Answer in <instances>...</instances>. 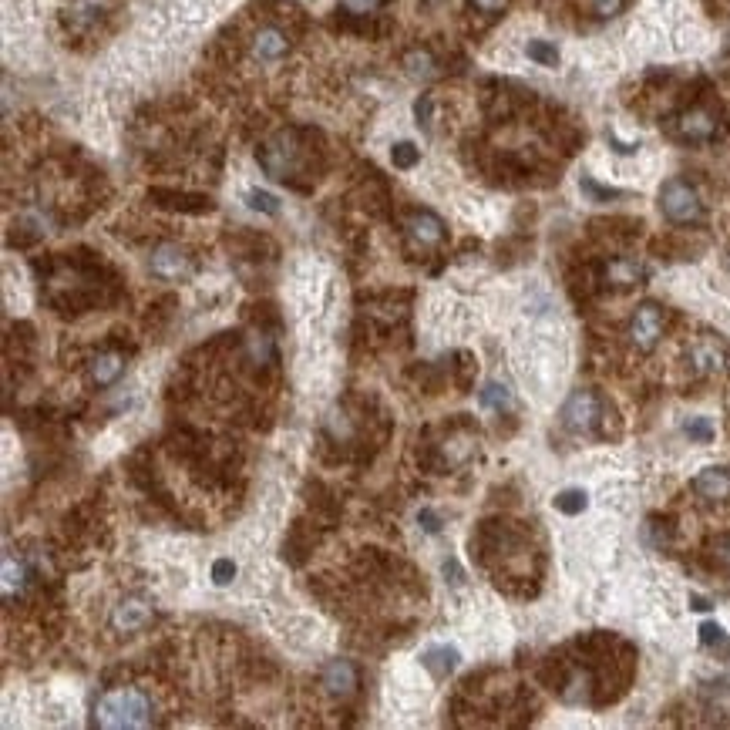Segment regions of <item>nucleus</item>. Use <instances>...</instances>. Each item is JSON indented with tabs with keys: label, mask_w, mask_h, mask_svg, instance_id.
I'll return each instance as SVG.
<instances>
[{
	"label": "nucleus",
	"mask_w": 730,
	"mask_h": 730,
	"mask_svg": "<svg viewBox=\"0 0 730 730\" xmlns=\"http://www.w3.org/2000/svg\"><path fill=\"white\" fill-rule=\"evenodd\" d=\"M414 115H418V125L424 128V132H431V115H434V101H431V95L418 98V105H414Z\"/></svg>",
	"instance_id": "7c9ffc66"
},
{
	"label": "nucleus",
	"mask_w": 730,
	"mask_h": 730,
	"mask_svg": "<svg viewBox=\"0 0 730 730\" xmlns=\"http://www.w3.org/2000/svg\"><path fill=\"white\" fill-rule=\"evenodd\" d=\"M418 522H421V529H424V532H431V535L441 529V519L431 512V508H421V512H418Z\"/></svg>",
	"instance_id": "f704fd0d"
},
{
	"label": "nucleus",
	"mask_w": 730,
	"mask_h": 730,
	"mask_svg": "<svg viewBox=\"0 0 730 730\" xmlns=\"http://www.w3.org/2000/svg\"><path fill=\"white\" fill-rule=\"evenodd\" d=\"M149 270H152V276H159V280L179 283V280H189V276L196 273V263H192V256L182 246L165 243L149 256Z\"/></svg>",
	"instance_id": "39448f33"
},
{
	"label": "nucleus",
	"mask_w": 730,
	"mask_h": 730,
	"mask_svg": "<svg viewBox=\"0 0 730 730\" xmlns=\"http://www.w3.org/2000/svg\"><path fill=\"white\" fill-rule=\"evenodd\" d=\"M471 7H475L478 14H485V17H495V14H502L505 7H508V0H468Z\"/></svg>",
	"instance_id": "2f4dec72"
},
{
	"label": "nucleus",
	"mask_w": 730,
	"mask_h": 730,
	"mask_svg": "<svg viewBox=\"0 0 730 730\" xmlns=\"http://www.w3.org/2000/svg\"><path fill=\"white\" fill-rule=\"evenodd\" d=\"M404 68H408V75L411 78H421V81H428L434 75V58L428 51H411L408 58H404Z\"/></svg>",
	"instance_id": "412c9836"
},
{
	"label": "nucleus",
	"mask_w": 730,
	"mask_h": 730,
	"mask_svg": "<svg viewBox=\"0 0 730 730\" xmlns=\"http://www.w3.org/2000/svg\"><path fill=\"white\" fill-rule=\"evenodd\" d=\"M438 4H445V0H424V7H438Z\"/></svg>",
	"instance_id": "e433bc0d"
},
{
	"label": "nucleus",
	"mask_w": 730,
	"mask_h": 730,
	"mask_svg": "<svg viewBox=\"0 0 730 730\" xmlns=\"http://www.w3.org/2000/svg\"><path fill=\"white\" fill-rule=\"evenodd\" d=\"M478 401H482V408H488V411H512L515 408L512 391H508L505 384H498V381H488L482 387V394H478Z\"/></svg>",
	"instance_id": "aec40b11"
},
{
	"label": "nucleus",
	"mask_w": 730,
	"mask_h": 730,
	"mask_svg": "<svg viewBox=\"0 0 730 730\" xmlns=\"http://www.w3.org/2000/svg\"><path fill=\"white\" fill-rule=\"evenodd\" d=\"M122 374H125V357L118 350H105V354L91 357L88 364V377L95 387H112Z\"/></svg>",
	"instance_id": "4468645a"
},
{
	"label": "nucleus",
	"mask_w": 730,
	"mask_h": 730,
	"mask_svg": "<svg viewBox=\"0 0 730 730\" xmlns=\"http://www.w3.org/2000/svg\"><path fill=\"white\" fill-rule=\"evenodd\" d=\"M626 7V0H593V14L596 17H616Z\"/></svg>",
	"instance_id": "72a5a7b5"
},
{
	"label": "nucleus",
	"mask_w": 730,
	"mask_h": 730,
	"mask_svg": "<svg viewBox=\"0 0 730 730\" xmlns=\"http://www.w3.org/2000/svg\"><path fill=\"white\" fill-rule=\"evenodd\" d=\"M690 364L697 374H724L727 371V347L717 337H697L690 347Z\"/></svg>",
	"instance_id": "1a4fd4ad"
},
{
	"label": "nucleus",
	"mask_w": 730,
	"mask_h": 730,
	"mask_svg": "<svg viewBox=\"0 0 730 730\" xmlns=\"http://www.w3.org/2000/svg\"><path fill=\"white\" fill-rule=\"evenodd\" d=\"M307 162L303 142L297 132H276L273 138H266L260 149V165L263 172L276 182H297V172Z\"/></svg>",
	"instance_id": "f03ea898"
},
{
	"label": "nucleus",
	"mask_w": 730,
	"mask_h": 730,
	"mask_svg": "<svg viewBox=\"0 0 730 730\" xmlns=\"http://www.w3.org/2000/svg\"><path fill=\"white\" fill-rule=\"evenodd\" d=\"M381 4H384V0H340V7H344L347 14H354V17H367V14H374Z\"/></svg>",
	"instance_id": "c85d7f7f"
},
{
	"label": "nucleus",
	"mask_w": 730,
	"mask_h": 730,
	"mask_svg": "<svg viewBox=\"0 0 730 730\" xmlns=\"http://www.w3.org/2000/svg\"><path fill=\"white\" fill-rule=\"evenodd\" d=\"M152 199L159 202V206H165V209H182V212H206V209H212V202L206 196H189V192L155 189Z\"/></svg>",
	"instance_id": "dca6fc26"
},
{
	"label": "nucleus",
	"mask_w": 730,
	"mask_h": 730,
	"mask_svg": "<svg viewBox=\"0 0 730 730\" xmlns=\"http://www.w3.org/2000/svg\"><path fill=\"white\" fill-rule=\"evenodd\" d=\"M404 233H408V239L414 246L431 249V246H438L441 239H445V223H441L434 212L418 209V212H411V216L404 219Z\"/></svg>",
	"instance_id": "9b49d317"
},
{
	"label": "nucleus",
	"mask_w": 730,
	"mask_h": 730,
	"mask_svg": "<svg viewBox=\"0 0 730 730\" xmlns=\"http://www.w3.org/2000/svg\"><path fill=\"white\" fill-rule=\"evenodd\" d=\"M710 556H714L720 566L730 569V535H720V539H714V545H710Z\"/></svg>",
	"instance_id": "473e14b6"
},
{
	"label": "nucleus",
	"mask_w": 730,
	"mask_h": 730,
	"mask_svg": "<svg viewBox=\"0 0 730 730\" xmlns=\"http://www.w3.org/2000/svg\"><path fill=\"white\" fill-rule=\"evenodd\" d=\"M246 350H249V360H253V364H270L273 360V340L270 337H263V334H253L249 337V344H246Z\"/></svg>",
	"instance_id": "393cba45"
},
{
	"label": "nucleus",
	"mask_w": 730,
	"mask_h": 730,
	"mask_svg": "<svg viewBox=\"0 0 730 730\" xmlns=\"http://www.w3.org/2000/svg\"><path fill=\"white\" fill-rule=\"evenodd\" d=\"M320 683L334 700H350L360 687V673L350 660H330L327 667L320 670Z\"/></svg>",
	"instance_id": "0eeeda50"
},
{
	"label": "nucleus",
	"mask_w": 730,
	"mask_h": 730,
	"mask_svg": "<svg viewBox=\"0 0 730 730\" xmlns=\"http://www.w3.org/2000/svg\"><path fill=\"white\" fill-rule=\"evenodd\" d=\"M693 609H700V613H704V609H710V603H707V599H700V596H693Z\"/></svg>",
	"instance_id": "c9c22d12"
},
{
	"label": "nucleus",
	"mask_w": 730,
	"mask_h": 730,
	"mask_svg": "<svg viewBox=\"0 0 730 730\" xmlns=\"http://www.w3.org/2000/svg\"><path fill=\"white\" fill-rule=\"evenodd\" d=\"M149 623H152V606L142 596H125L112 613V626L118 633H138Z\"/></svg>",
	"instance_id": "f8f14e48"
},
{
	"label": "nucleus",
	"mask_w": 730,
	"mask_h": 730,
	"mask_svg": "<svg viewBox=\"0 0 730 730\" xmlns=\"http://www.w3.org/2000/svg\"><path fill=\"white\" fill-rule=\"evenodd\" d=\"M693 492L704 502H727L730 498V468H704L693 478Z\"/></svg>",
	"instance_id": "ddd939ff"
},
{
	"label": "nucleus",
	"mask_w": 730,
	"mask_h": 730,
	"mask_svg": "<svg viewBox=\"0 0 730 730\" xmlns=\"http://www.w3.org/2000/svg\"><path fill=\"white\" fill-rule=\"evenodd\" d=\"M586 505H589V498H586V492H579V488H566V492L556 495V508L562 515H579V512H586Z\"/></svg>",
	"instance_id": "4be33fe9"
},
{
	"label": "nucleus",
	"mask_w": 730,
	"mask_h": 730,
	"mask_svg": "<svg viewBox=\"0 0 730 730\" xmlns=\"http://www.w3.org/2000/svg\"><path fill=\"white\" fill-rule=\"evenodd\" d=\"M233 576H236V562L233 559H219L216 566H212V582H216V586H229Z\"/></svg>",
	"instance_id": "c756f323"
},
{
	"label": "nucleus",
	"mask_w": 730,
	"mask_h": 730,
	"mask_svg": "<svg viewBox=\"0 0 730 730\" xmlns=\"http://www.w3.org/2000/svg\"><path fill=\"white\" fill-rule=\"evenodd\" d=\"M98 11L101 4L98 0H68V7H64V21L71 24V31H85L98 21Z\"/></svg>",
	"instance_id": "a211bd4d"
},
{
	"label": "nucleus",
	"mask_w": 730,
	"mask_h": 730,
	"mask_svg": "<svg viewBox=\"0 0 730 730\" xmlns=\"http://www.w3.org/2000/svg\"><path fill=\"white\" fill-rule=\"evenodd\" d=\"M700 643L710 646V650H717V653H730V640H727V633L720 630L717 623H704V626H700Z\"/></svg>",
	"instance_id": "a878e982"
},
{
	"label": "nucleus",
	"mask_w": 730,
	"mask_h": 730,
	"mask_svg": "<svg viewBox=\"0 0 730 730\" xmlns=\"http://www.w3.org/2000/svg\"><path fill=\"white\" fill-rule=\"evenodd\" d=\"M421 159V152H418V145L414 142H397L394 149H391V162H394V169H414Z\"/></svg>",
	"instance_id": "b1692460"
},
{
	"label": "nucleus",
	"mask_w": 730,
	"mask_h": 730,
	"mask_svg": "<svg viewBox=\"0 0 730 730\" xmlns=\"http://www.w3.org/2000/svg\"><path fill=\"white\" fill-rule=\"evenodd\" d=\"M660 209H663V216L677 226H690V223H700V219H704V202H700L697 189L683 179H670L667 186L660 189Z\"/></svg>",
	"instance_id": "7ed1b4c3"
},
{
	"label": "nucleus",
	"mask_w": 730,
	"mask_h": 730,
	"mask_svg": "<svg viewBox=\"0 0 730 730\" xmlns=\"http://www.w3.org/2000/svg\"><path fill=\"white\" fill-rule=\"evenodd\" d=\"M646 276V270L636 260H626V256H619V260H609L606 270H603V280L609 286H616V290H630Z\"/></svg>",
	"instance_id": "2eb2a0df"
},
{
	"label": "nucleus",
	"mask_w": 730,
	"mask_h": 730,
	"mask_svg": "<svg viewBox=\"0 0 730 730\" xmlns=\"http://www.w3.org/2000/svg\"><path fill=\"white\" fill-rule=\"evenodd\" d=\"M683 434L693 441H700V445H710V441H714V424H710V418H687Z\"/></svg>",
	"instance_id": "bb28decb"
},
{
	"label": "nucleus",
	"mask_w": 730,
	"mask_h": 730,
	"mask_svg": "<svg viewBox=\"0 0 730 730\" xmlns=\"http://www.w3.org/2000/svg\"><path fill=\"white\" fill-rule=\"evenodd\" d=\"M24 586H27V566H24V559H17L7 552L4 556V599L11 603L14 596H21L24 593Z\"/></svg>",
	"instance_id": "6ab92c4d"
},
{
	"label": "nucleus",
	"mask_w": 730,
	"mask_h": 730,
	"mask_svg": "<svg viewBox=\"0 0 730 730\" xmlns=\"http://www.w3.org/2000/svg\"><path fill=\"white\" fill-rule=\"evenodd\" d=\"M673 132H677L683 142H710V138L717 135V118L710 108L693 105V108H687V112H680Z\"/></svg>",
	"instance_id": "6e6552de"
},
{
	"label": "nucleus",
	"mask_w": 730,
	"mask_h": 730,
	"mask_svg": "<svg viewBox=\"0 0 730 730\" xmlns=\"http://www.w3.org/2000/svg\"><path fill=\"white\" fill-rule=\"evenodd\" d=\"M603 418V404L593 391H572L569 401L562 404V424L576 434H589Z\"/></svg>",
	"instance_id": "20e7f679"
},
{
	"label": "nucleus",
	"mask_w": 730,
	"mask_h": 730,
	"mask_svg": "<svg viewBox=\"0 0 730 730\" xmlns=\"http://www.w3.org/2000/svg\"><path fill=\"white\" fill-rule=\"evenodd\" d=\"M286 51H290V38H286L280 27H273V24L260 27V31L253 34V41H249V54H253V61H260V64L283 61Z\"/></svg>",
	"instance_id": "9d476101"
},
{
	"label": "nucleus",
	"mask_w": 730,
	"mask_h": 730,
	"mask_svg": "<svg viewBox=\"0 0 730 730\" xmlns=\"http://www.w3.org/2000/svg\"><path fill=\"white\" fill-rule=\"evenodd\" d=\"M663 337V310L656 303H640L630 320V340L640 350H653Z\"/></svg>",
	"instance_id": "423d86ee"
},
{
	"label": "nucleus",
	"mask_w": 730,
	"mask_h": 730,
	"mask_svg": "<svg viewBox=\"0 0 730 730\" xmlns=\"http://www.w3.org/2000/svg\"><path fill=\"white\" fill-rule=\"evenodd\" d=\"M525 51H529L532 61L545 64V68H556V64H559V51L552 48L549 41H529V48H525Z\"/></svg>",
	"instance_id": "cd10ccee"
},
{
	"label": "nucleus",
	"mask_w": 730,
	"mask_h": 730,
	"mask_svg": "<svg viewBox=\"0 0 730 730\" xmlns=\"http://www.w3.org/2000/svg\"><path fill=\"white\" fill-rule=\"evenodd\" d=\"M152 700L138 687H112L95 700V724L105 730L152 727Z\"/></svg>",
	"instance_id": "f257e3e1"
},
{
	"label": "nucleus",
	"mask_w": 730,
	"mask_h": 730,
	"mask_svg": "<svg viewBox=\"0 0 730 730\" xmlns=\"http://www.w3.org/2000/svg\"><path fill=\"white\" fill-rule=\"evenodd\" d=\"M458 660H461V653L455 646H431V650H424V656H421V663L434 673V677H448V673L458 667Z\"/></svg>",
	"instance_id": "f3484780"
},
{
	"label": "nucleus",
	"mask_w": 730,
	"mask_h": 730,
	"mask_svg": "<svg viewBox=\"0 0 730 730\" xmlns=\"http://www.w3.org/2000/svg\"><path fill=\"white\" fill-rule=\"evenodd\" d=\"M246 206L253 212H263V216H276V212H280V199L270 196V192H263V189H249Z\"/></svg>",
	"instance_id": "5701e85b"
}]
</instances>
